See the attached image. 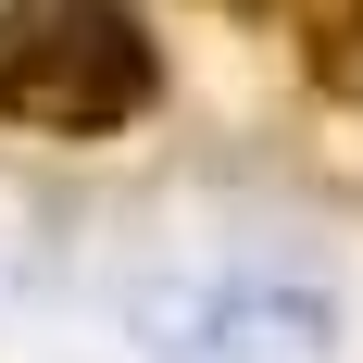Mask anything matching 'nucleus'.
<instances>
[{"label": "nucleus", "mask_w": 363, "mask_h": 363, "mask_svg": "<svg viewBox=\"0 0 363 363\" xmlns=\"http://www.w3.org/2000/svg\"><path fill=\"white\" fill-rule=\"evenodd\" d=\"M163 101L138 0H0V113L38 138H125Z\"/></svg>", "instance_id": "f257e3e1"}, {"label": "nucleus", "mask_w": 363, "mask_h": 363, "mask_svg": "<svg viewBox=\"0 0 363 363\" xmlns=\"http://www.w3.org/2000/svg\"><path fill=\"white\" fill-rule=\"evenodd\" d=\"M213 13H276V0H213Z\"/></svg>", "instance_id": "f03ea898"}]
</instances>
